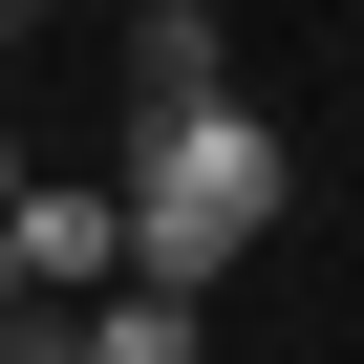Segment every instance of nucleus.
<instances>
[{
  "label": "nucleus",
  "mask_w": 364,
  "mask_h": 364,
  "mask_svg": "<svg viewBox=\"0 0 364 364\" xmlns=\"http://www.w3.org/2000/svg\"><path fill=\"white\" fill-rule=\"evenodd\" d=\"M0 43H22V0H0Z\"/></svg>",
  "instance_id": "nucleus-6"
},
{
  "label": "nucleus",
  "mask_w": 364,
  "mask_h": 364,
  "mask_svg": "<svg viewBox=\"0 0 364 364\" xmlns=\"http://www.w3.org/2000/svg\"><path fill=\"white\" fill-rule=\"evenodd\" d=\"M65 364H215V300H193V279H107V300L65 321Z\"/></svg>",
  "instance_id": "nucleus-4"
},
{
  "label": "nucleus",
  "mask_w": 364,
  "mask_h": 364,
  "mask_svg": "<svg viewBox=\"0 0 364 364\" xmlns=\"http://www.w3.org/2000/svg\"><path fill=\"white\" fill-rule=\"evenodd\" d=\"M0 364H22V343H0Z\"/></svg>",
  "instance_id": "nucleus-7"
},
{
  "label": "nucleus",
  "mask_w": 364,
  "mask_h": 364,
  "mask_svg": "<svg viewBox=\"0 0 364 364\" xmlns=\"http://www.w3.org/2000/svg\"><path fill=\"white\" fill-rule=\"evenodd\" d=\"M22 193H43V171H22V150H0V215H22Z\"/></svg>",
  "instance_id": "nucleus-5"
},
{
  "label": "nucleus",
  "mask_w": 364,
  "mask_h": 364,
  "mask_svg": "<svg viewBox=\"0 0 364 364\" xmlns=\"http://www.w3.org/2000/svg\"><path fill=\"white\" fill-rule=\"evenodd\" d=\"M22 257H43V300L150 279V257H129V171H43V193H22Z\"/></svg>",
  "instance_id": "nucleus-2"
},
{
  "label": "nucleus",
  "mask_w": 364,
  "mask_h": 364,
  "mask_svg": "<svg viewBox=\"0 0 364 364\" xmlns=\"http://www.w3.org/2000/svg\"><path fill=\"white\" fill-rule=\"evenodd\" d=\"M171 107H236V43H215V0H129V129Z\"/></svg>",
  "instance_id": "nucleus-3"
},
{
  "label": "nucleus",
  "mask_w": 364,
  "mask_h": 364,
  "mask_svg": "<svg viewBox=\"0 0 364 364\" xmlns=\"http://www.w3.org/2000/svg\"><path fill=\"white\" fill-rule=\"evenodd\" d=\"M279 193H300V150H279V107H257V86H236V107L129 129V257H150V279H193V300L279 236Z\"/></svg>",
  "instance_id": "nucleus-1"
}]
</instances>
